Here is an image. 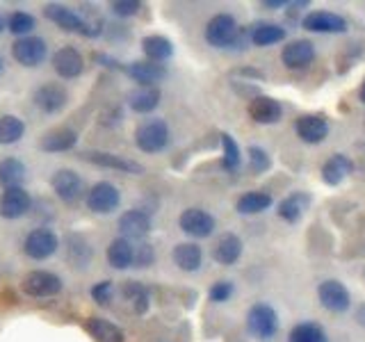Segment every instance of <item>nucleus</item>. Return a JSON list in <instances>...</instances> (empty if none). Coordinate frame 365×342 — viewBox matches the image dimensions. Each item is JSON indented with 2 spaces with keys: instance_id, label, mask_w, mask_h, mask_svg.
<instances>
[{
  "instance_id": "f257e3e1",
  "label": "nucleus",
  "mask_w": 365,
  "mask_h": 342,
  "mask_svg": "<svg viewBox=\"0 0 365 342\" xmlns=\"http://www.w3.org/2000/svg\"><path fill=\"white\" fill-rule=\"evenodd\" d=\"M249 30H240L237 21L231 14H217L205 26V41L212 48H245Z\"/></svg>"
},
{
  "instance_id": "f03ea898",
  "label": "nucleus",
  "mask_w": 365,
  "mask_h": 342,
  "mask_svg": "<svg viewBox=\"0 0 365 342\" xmlns=\"http://www.w3.org/2000/svg\"><path fill=\"white\" fill-rule=\"evenodd\" d=\"M43 14L48 21H53L55 26H60L64 32H76L83 37H98L101 34V23H91L85 16H80L76 9L66 5H46Z\"/></svg>"
},
{
  "instance_id": "7ed1b4c3",
  "label": "nucleus",
  "mask_w": 365,
  "mask_h": 342,
  "mask_svg": "<svg viewBox=\"0 0 365 342\" xmlns=\"http://www.w3.org/2000/svg\"><path fill=\"white\" fill-rule=\"evenodd\" d=\"M135 144L144 153H160L169 144V125L165 119H146L137 125Z\"/></svg>"
},
{
  "instance_id": "20e7f679",
  "label": "nucleus",
  "mask_w": 365,
  "mask_h": 342,
  "mask_svg": "<svg viewBox=\"0 0 365 342\" xmlns=\"http://www.w3.org/2000/svg\"><path fill=\"white\" fill-rule=\"evenodd\" d=\"M23 292L32 299H48L62 292V279L57 276L55 271H46V269H34L26 274V279L21 283Z\"/></svg>"
},
{
  "instance_id": "39448f33",
  "label": "nucleus",
  "mask_w": 365,
  "mask_h": 342,
  "mask_svg": "<svg viewBox=\"0 0 365 342\" xmlns=\"http://www.w3.org/2000/svg\"><path fill=\"white\" fill-rule=\"evenodd\" d=\"M247 328L254 338L269 340L279 331V315L269 304H256L247 313Z\"/></svg>"
},
{
  "instance_id": "423d86ee",
  "label": "nucleus",
  "mask_w": 365,
  "mask_h": 342,
  "mask_svg": "<svg viewBox=\"0 0 365 342\" xmlns=\"http://www.w3.org/2000/svg\"><path fill=\"white\" fill-rule=\"evenodd\" d=\"M119 203H121V192L117 185H112L108 180L96 182L87 192V208L96 214H110L119 208Z\"/></svg>"
},
{
  "instance_id": "0eeeda50",
  "label": "nucleus",
  "mask_w": 365,
  "mask_h": 342,
  "mask_svg": "<svg viewBox=\"0 0 365 342\" xmlns=\"http://www.w3.org/2000/svg\"><path fill=\"white\" fill-rule=\"evenodd\" d=\"M11 57H14L21 66L34 68L43 64V60L48 57V43L41 37H21L11 43Z\"/></svg>"
},
{
  "instance_id": "6e6552de",
  "label": "nucleus",
  "mask_w": 365,
  "mask_h": 342,
  "mask_svg": "<svg viewBox=\"0 0 365 342\" xmlns=\"http://www.w3.org/2000/svg\"><path fill=\"white\" fill-rule=\"evenodd\" d=\"M57 247H60V239H57L55 231H51V228H34L23 239V251L32 260H46L55 256Z\"/></svg>"
},
{
  "instance_id": "1a4fd4ad",
  "label": "nucleus",
  "mask_w": 365,
  "mask_h": 342,
  "mask_svg": "<svg viewBox=\"0 0 365 342\" xmlns=\"http://www.w3.org/2000/svg\"><path fill=\"white\" fill-rule=\"evenodd\" d=\"M51 187L57 194V199H62L64 203H76L85 194L83 178L73 169H57L51 178Z\"/></svg>"
},
{
  "instance_id": "9d476101",
  "label": "nucleus",
  "mask_w": 365,
  "mask_h": 342,
  "mask_svg": "<svg viewBox=\"0 0 365 342\" xmlns=\"http://www.w3.org/2000/svg\"><path fill=\"white\" fill-rule=\"evenodd\" d=\"M178 226H180V231L187 233L190 237H197V239L210 237L215 233V217L201 208H187L180 212Z\"/></svg>"
},
{
  "instance_id": "9b49d317",
  "label": "nucleus",
  "mask_w": 365,
  "mask_h": 342,
  "mask_svg": "<svg viewBox=\"0 0 365 342\" xmlns=\"http://www.w3.org/2000/svg\"><path fill=\"white\" fill-rule=\"evenodd\" d=\"M317 296H319V304H322L331 313H345V311H349V306H351L349 290L336 279H329V281L319 283Z\"/></svg>"
},
{
  "instance_id": "f8f14e48",
  "label": "nucleus",
  "mask_w": 365,
  "mask_h": 342,
  "mask_svg": "<svg viewBox=\"0 0 365 342\" xmlns=\"http://www.w3.org/2000/svg\"><path fill=\"white\" fill-rule=\"evenodd\" d=\"M34 105H37L43 114H57L66 108L68 103V91L60 83H46L37 91H34Z\"/></svg>"
},
{
  "instance_id": "ddd939ff",
  "label": "nucleus",
  "mask_w": 365,
  "mask_h": 342,
  "mask_svg": "<svg viewBox=\"0 0 365 342\" xmlns=\"http://www.w3.org/2000/svg\"><path fill=\"white\" fill-rule=\"evenodd\" d=\"M53 68L60 78L73 80L85 71V60L73 46H62V48H57L53 55Z\"/></svg>"
},
{
  "instance_id": "4468645a",
  "label": "nucleus",
  "mask_w": 365,
  "mask_h": 342,
  "mask_svg": "<svg viewBox=\"0 0 365 342\" xmlns=\"http://www.w3.org/2000/svg\"><path fill=\"white\" fill-rule=\"evenodd\" d=\"M302 26L311 32H319V34H340L347 32V21L340 14H334V11H311L302 19Z\"/></svg>"
},
{
  "instance_id": "2eb2a0df",
  "label": "nucleus",
  "mask_w": 365,
  "mask_h": 342,
  "mask_svg": "<svg viewBox=\"0 0 365 342\" xmlns=\"http://www.w3.org/2000/svg\"><path fill=\"white\" fill-rule=\"evenodd\" d=\"M83 157L87 162L96 165V167H106V169H114V171H123V174H135L140 176L144 174V167L140 162H135V160H128L123 155H117V153H108V151H87L83 153Z\"/></svg>"
},
{
  "instance_id": "dca6fc26",
  "label": "nucleus",
  "mask_w": 365,
  "mask_h": 342,
  "mask_svg": "<svg viewBox=\"0 0 365 342\" xmlns=\"http://www.w3.org/2000/svg\"><path fill=\"white\" fill-rule=\"evenodd\" d=\"M297 137L306 144H322L329 137V121L322 114H304L294 123Z\"/></svg>"
},
{
  "instance_id": "f3484780",
  "label": "nucleus",
  "mask_w": 365,
  "mask_h": 342,
  "mask_svg": "<svg viewBox=\"0 0 365 342\" xmlns=\"http://www.w3.org/2000/svg\"><path fill=\"white\" fill-rule=\"evenodd\" d=\"M32 208V197L26 192V187H11L5 190L0 197V217L5 219H19V217L28 214Z\"/></svg>"
},
{
  "instance_id": "a211bd4d",
  "label": "nucleus",
  "mask_w": 365,
  "mask_h": 342,
  "mask_svg": "<svg viewBox=\"0 0 365 342\" xmlns=\"http://www.w3.org/2000/svg\"><path fill=\"white\" fill-rule=\"evenodd\" d=\"M117 228L125 239H144L151 233V217L144 210H128L119 217Z\"/></svg>"
},
{
  "instance_id": "6ab92c4d",
  "label": "nucleus",
  "mask_w": 365,
  "mask_h": 342,
  "mask_svg": "<svg viewBox=\"0 0 365 342\" xmlns=\"http://www.w3.org/2000/svg\"><path fill=\"white\" fill-rule=\"evenodd\" d=\"M125 73H128V78L133 80V83H137L140 87H155L158 83H163V80L167 78V68L163 64L158 62H133L125 66Z\"/></svg>"
},
{
  "instance_id": "aec40b11",
  "label": "nucleus",
  "mask_w": 365,
  "mask_h": 342,
  "mask_svg": "<svg viewBox=\"0 0 365 342\" xmlns=\"http://www.w3.org/2000/svg\"><path fill=\"white\" fill-rule=\"evenodd\" d=\"M313 60H315V46L308 39L290 41L281 51V62L288 68H306Z\"/></svg>"
},
{
  "instance_id": "412c9836",
  "label": "nucleus",
  "mask_w": 365,
  "mask_h": 342,
  "mask_svg": "<svg viewBox=\"0 0 365 342\" xmlns=\"http://www.w3.org/2000/svg\"><path fill=\"white\" fill-rule=\"evenodd\" d=\"M249 117L260 125H269V123H279L283 117V108L277 98L272 96H256L249 103Z\"/></svg>"
},
{
  "instance_id": "4be33fe9",
  "label": "nucleus",
  "mask_w": 365,
  "mask_h": 342,
  "mask_svg": "<svg viewBox=\"0 0 365 342\" xmlns=\"http://www.w3.org/2000/svg\"><path fill=\"white\" fill-rule=\"evenodd\" d=\"M78 144V133L71 128H53L48 130L39 142V148L43 153H64L71 151Z\"/></svg>"
},
{
  "instance_id": "5701e85b",
  "label": "nucleus",
  "mask_w": 365,
  "mask_h": 342,
  "mask_svg": "<svg viewBox=\"0 0 365 342\" xmlns=\"http://www.w3.org/2000/svg\"><path fill=\"white\" fill-rule=\"evenodd\" d=\"M240 256H242V239H240L235 233H224L220 239H217V244L212 249L215 262L228 267V265H235Z\"/></svg>"
},
{
  "instance_id": "b1692460",
  "label": "nucleus",
  "mask_w": 365,
  "mask_h": 342,
  "mask_svg": "<svg viewBox=\"0 0 365 342\" xmlns=\"http://www.w3.org/2000/svg\"><path fill=\"white\" fill-rule=\"evenodd\" d=\"M351 171H354L351 160L347 155H342V153H336L322 165V180L327 182L329 187H336L351 174Z\"/></svg>"
},
{
  "instance_id": "393cba45",
  "label": "nucleus",
  "mask_w": 365,
  "mask_h": 342,
  "mask_svg": "<svg viewBox=\"0 0 365 342\" xmlns=\"http://www.w3.org/2000/svg\"><path fill=\"white\" fill-rule=\"evenodd\" d=\"M106 256H108L110 267H114V269H128L135 265V247L130 239H125V237L112 239Z\"/></svg>"
},
{
  "instance_id": "a878e982",
  "label": "nucleus",
  "mask_w": 365,
  "mask_h": 342,
  "mask_svg": "<svg viewBox=\"0 0 365 342\" xmlns=\"http://www.w3.org/2000/svg\"><path fill=\"white\" fill-rule=\"evenodd\" d=\"M308 203H311V197L304 192H297V194H290V197H285L281 203H279V217L283 222L288 224H297L304 217V212L308 210Z\"/></svg>"
},
{
  "instance_id": "bb28decb",
  "label": "nucleus",
  "mask_w": 365,
  "mask_h": 342,
  "mask_svg": "<svg viewBox=\"0 0 365 342\" xmlns=\"http://www.w3.org/2000/svg\"><path fill=\"white\" fill-rule=\"evenodd\" d=\"M87 331L96 342H123L125 340V333L121 331V326H117L114 322H110V319H103V317H89Z\"/></svg>"
},
{
  "instance_id": "cd10ccee",
  "label": "nucleus",
  "mask_w": 365,
  "mask_h": 342,
  "mask_svg": "<svg viewBox=\"0 0 365 342\" xmlns=\"http://www.w3.org/2000/svg\"><path fill=\"white\" fill-rule=\"evenodd\" d=\"M28 178V169L19 157H5L0 160V185L5 190L23 187V182Z\"/></svg>"
},
{
  "instance_id": "c85d7f7f",
  "label": "nucleus",
  "mask_w": 365,
  "mask_h": 342,
  "mask_svg": "<svg viewBox=\"0 0 365 342\" xmlns=\"http://www.w3.org/2000/svg\"><path fill=\"white\" fill-rule=\"evenodd\" d=\"M128 105L137 114H148L160 105V89L158 87H137L128 94Z\"/></svg>"
},
{
  "instance_id": "c756f323",
  "label": "nucleus",
  "mask_w": 365,
  "mask_h": 342,
  "mask_svg": "<svg viewBox=\"0 0 365 342\" xmlns=\"http://www.w3.org/2000/svg\"><path fill=\"white\" fill-rule=\"evenodd\" d=\"M142 51L148 57V62H165L174 55V43H171L163 34H148L142 39Z\"/></svg>"
},
{
  "instance_id": "7c9ffc66",
  "label": "nucleus",
  "mask_w": 365,
  "mask_h": 342,
  "mask_svg": "<svg viewBox=\"0 0 365 342\" xmlns=\"http://www.w3.org/2000/svg\"><path fill=\"white\" fill-rule=\"evenodd\" d=\"M201 247L194 242H180L174 249V262L180 271H197L201 267Z\"/></svg>"
},
{
  "instance_id": "2f4dec72",
  "label": "nucleus",
  "mask_w": 365,
  "mask_h": 342,
  "mask_svg": "<svg viewBox=\"0 0 365 342\" xmlns=\"http://www.w3.org/2000/svg\"><path fill=\"white\" fill-rule=\"evenodd\" d=\"M249 37L254 46L265 48V46L279 43L285 39V28L277 26V23H256V26L249 28Z\"/></svg>"
},
{
  "instance_id": "473e14b6",
  "label": "nucleus",
  "mask_w": 365,
  "mask_h": 342,
  "mask_svg": "<svg viewBox=\"0 0 365 342\" xmlns=\"http://www.w3.org/2000/svg\"><path fill=\"white\" fill-rule=\"evenodd\" d=\"M272 203H274V201H272V194L260 192V190H254V192L242 194V197L237 199L235 210H237L240 214H258V212H265Z\"/></svg>"
},
{
  "instance_id": "72a5a7b5",
  "label": "nucleus",
  "mask_w": 365,
  "mask_h": 342,
  "mask_svg": "<svg viewBox=\"0 0 365 342\" xmlns=\"http://www.w3.org/2000/svg\"><path fill=\"white\" fill-rule=\"evenodd\" d=\"M26 135V121L16 114H3L0 117V144L3 146H11L23 140Z\"/></svg>"
},
{
  "instance_id": "f704fd0d",
  "label": "nucleus",
  "mask_w": 365,
  "mask_h": 342,
  "mask_svg": "<svg viewBox=\"0 0 365 342\" xmlns=\"http://www.w3.org/2000/svg\"><path fill=\"white\" fill-rule=\"evenodd\" d=\"M288 342H329L324 328L315 322H302L292 326Z\"/></svg>"
},
{
  "instance_id": "c9c22d12",
  "label": "nucleus",
  "mask_w": 365,
  "mask_h": 342,
  "mask_svg": "<svg viewBox=\"0 0 365 342\" xmlns=\"http://www.w3.org/2000/svg\"><path fill=\"white\" fill-rule=\"evenodd\" d=\"M37 28V19H34L32 14H28V11H11L9 19H7V30L11 34H16V37H30V32Z\"/></svg>"
},
{
  "instance_id": "e433bc0d",
  "label": "nucleus",
  "mask_w": 365,
  "mask_h": 342,
  "mask_svg": "<svg viewBox=\"0 0 365 342\" xmlns=\"http://www.w3.org/2000/svg\"><path fill=\"white\" fill-rule=\"evenodd\" d=\"M242 162V151H240L237 142L233 140L231 135H222V167L226 171H235Z\"/></svg>"
},
{
  "instance_id": "4c0bfd02",
  "label": "nucleus",
  "mask_w": 365,
  "mask_h": 342,
  "mask_svg": "<svg viewBox=\"0 0 365 342\" xmlns=\"http://www.w3.org/2000/svg\"><path fill=\"white\" fill-rule=\"evenodd\" d=\"M123 296L133 304L135 313H146L148 311V290L144 288L142 283L137 281H128L123 285Z\"/></svg>"
},
{
  "instance_id": "58836bf2",
  "label": "nucleus",
  "mask_w": 365,
  "mask_h": 342,
  "mask_svg": "<svg viewBox=\"0 0 365 342\" xmlns=\"http://www.w3.org/2000/svg\"><path fill=\"white\" fill-rule=\"evenodd\" d=\"M247 157H249V171H251V174H265V171L272 167V160H269L267 151H262L260 146H249Z\"/></svg>"
},
{
  "instance_id": "ea45409f",
  "label": "nucleus",
  "mask_w": 365,
  "mask_h": 342,
  "mask_svg": "<svg viewBox=\"0 0 365 342\" xmlns=\"http://www.w3.org/2000/svg\"><path fill=\"white\" fill-rule=\"evenodd\" d=\"M112 294H114V285L112 281H101L91 288V299H94L98 306H108L112 301Z\"/></svg>"
},
{
  "instance_id": "a19ab883",
  "label": "nucleus",
  "mask_w": 365,
  "mask_h": 342,
  "mask_svg": "<svg viewBox=\"0 0 365 342\" xmlns=\"http://www.w3.org/2000/svg\"><path fill=\"white\" fill-rule=\"evenodd\" d=\"M140 7H142V3H137V0H114V3H110L112 14L123 16V19L135 16L137 11H140Z\"/></svg>"
},
{
  "instance_id": "79ce46f5",
  "label": "nucleus",
  "mask_w": 365,
  "mask_h": 342,
  "mask_svg": "<svg viewBox=\"0 0 365 342\" xmlns=\"http://www.w3.org/2000/svg\"><path fill=\"white\" fill-rule=\"evenodd\" d=\"M210 301L215 304H224L231 299V294H233V283L231 281H217L212 288H210Z\"/></svg>"
},
{
  "instance_id": "37998d69",
  "label": "nucleus",
  "mask_w": 365,
  "mask_h": 342,
  "mask_svg": "<svg viewBox=\"0 0 365 342\" xmlns=\"http://www.w3.org/2000/svg\"><path fill=\"white\" fill-rule=\"evenodd\" d=\"M153 260H155V251L151 244H140V247H135V267H148V265H153Z\"/></svg>"
},
{
  "instance_id": "c03bdc74",
  "label": "nucleus",
  "mask_w": 365,
  "mask_h": 342,
  "mask_svg": "<svg viewBox=\"0 0 365 342\" xmlns=\"http://www.w3.org/2000/svg\"><path fill=\"white\" fill-rule=\"evenodd\" d=\"M356 322L365 328V304H361V306L356 308Z\"/></svg>"
},
{
  "instance_id": "a18cd8bd",
  "label": "nucleus",
  "mask_w": 365,
  "mask_h": 342,
  "mask_svg": "<svg viewBox=\"0 0 365 342\" xmlns=\"http://www.w3.org/2000/svg\"><path fill=\"white\" fill-rule=\"evenodd\" d=\"M262 5H265V7H283L285 0H265Z\"/></svg>"
},
{
  "instance_id": "49530a36",
  "label": "nucleus",
  "mask_w": 365,
  "mask_h": 342,
  "mask_svg": "<svg viewBox=\"0 0 365 342\" xmlns=\"http://www.w3.org/2000/svg\"><path fill=\"white\" fill-rule=\"evenodd\" d=\"M359 96H361V103H365V80H363V85H361V91H359Z\"/></svg>"
},
{
  "instance_id": "de8ad7c7",
  "label": "nucleus",
  "mask_w": 365,
  "mask_h": 342,
  "mask_svg": "<svg viewBox=\"0 0 365 342\" xmlns=\"http://www.w3.org/2000/svg\"><path fill=\"white\" fill-rule=\"evenodd\" d=\"M5 30V21H3V16H0V32Z\"/></svg>"
},
{
  "instance_id": "09e8293b",
  "label": "nucleus",
  "mask_w": 365,
  "mask_h": 342,
  "mask_svg": "<svg viewBox=\"0 0 365 342\" xmlns=\"http://www.w3.org/2000/svg\"><path fill=\"white\" fill-rule=\"evenodd\" d=\"M3 68H5V62H3V57H0V73H3Z\"/></svg>"
}]
</instances>
